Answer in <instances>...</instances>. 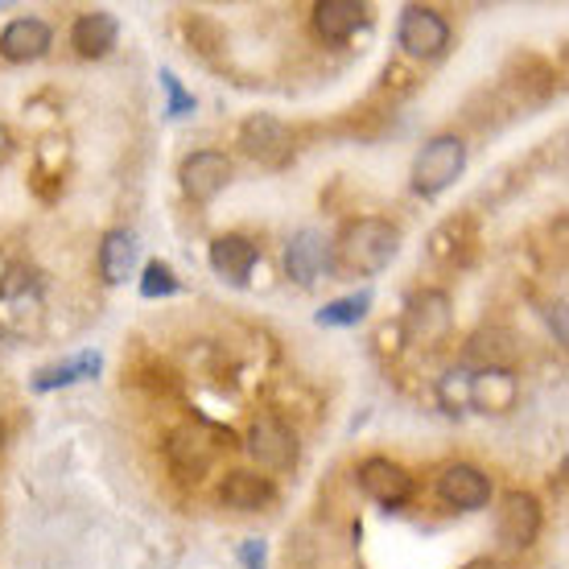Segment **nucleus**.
Masks as SVG:
<instances>
[{
    "label": "nucleus",
    "instance_id": "22",
    "mask_svg": "<svg viewBox=\"0 0 569 569\" xmlns=\"http://www.w3.org/2000/svg\"><path fill=\"white\" fill-rule=\"evenodd\" d=\"M371 310V289H359V293H347V298H335L318 310V327H359Z\"/></svg>",
    "mask_w": 569,
    "mask_h": 569
},
{
    "label": "nucleus",
    "instance_id": "1",
    "mask_svg": "<svg viewBox=\"0 0 569 569\" xmlns=\"http://www.w3.org/2000/svg\"><path fill=\"white\" fill-rule=\"evenodd\" d=\"M339 264L347 272H380L392 264V257L400 252V231L388 223V219H376V214H363V219H351L347 228L339 231Z\"/></svg>",
    "mask_w": 569,
    "mask_h": 569
},
{
    "label": "nucleus",
    "instance_id": "4",
    "mask_svg": "<svg viewBox=\"0 0 569 569\" xmlns=\"http://www.w3.org/2000/svg\"><path fill=\"white\" fill-rule=\"evenodd\" d=\"M541 503L532 491H503L499 496V508H496V532L503 545H512V549H528V545H537L541 537Z\"/></svg>",
    "mask_w": 569,
    "mask_h": 569
},
{
    "label": "nucleus",
    "instance_id": "26",
    "mask_svg": "<svg viewBox=\"0 0 569 569\" xmlns=\"http://www.w3.org/2000/svg\"><path fill=\"white\" fill-rule=\"evenodd\" d=\"M9 153H13V132L0 124V161H9Z\"/></svg>",
    "mask_w": 569,
    "mask_h": 569
},
{
    "label": "nucleus",
    "instance_id": "25",
    "mask_svg": "<svg viewBox=\"0 0 569 569\" xmlns=\"http://www.w3.org/2000/svg\"><path fill=\"white\" fill-rule=\"evenodd\" d=\"M240 557H243V566L248 569H264V541H248L240 549Z\"/></svg>",
    "mask_w": 569,
    "mask_h": 569
},
{
    "label": "nucleus",
    "instance_id": "9",
    "mask_svg": "<svg viewBox=\"0 0 569 569\" xmlns=\"http://www.w3.org/2000/svg\"><path fill=\"white\" fill-rule=\"evenodd\" d=\"M450 322H455V313H450V298H446L441 289H421V293H413L409 306H405V335L413 342L446 339Z\"/></svg>",
    "mask_w": 569,
    "mask_h": 569
},
{
    "label": "nucleus",
    "instance_id": "6",
    "mask_svg": "<svg viewBox=\"0 0 569 569\" xmlns=\"http://www.w3.org/2000/svg\"><path fill=\"white\" fill-rule=\"evenodd\" d=\"M178 182H182L186 199L190 202H211L214 194H223L231 182L228 153H219V149H199V153H190L182 161V170H178Z\"/></svg>",
    "mask_w": 569,
    "mask_h": 569
},
{
    "label": "nucleus",
    "instance_id": "14",
    "mask_svg": "<svg viewBox=\"0 0 569 569\" xmlns=\"http://www.w3.org/2000/svg\"><path fill=\"white\" fill-rule=\"evenodd\" d=\"M257 260H260V248L248 240V236L228 231V236H219V240L211 243V269L231 284L248 281L252 269H257Z\"/></svg>",
    "mask_w": 569,
    "mask_h": 569
},
{
    "label": "nucleus",
    "instance_id": "5",
    "mask_svg": "<svg viewBox=\"0 0 569 569\" xmlns=\"http://www.w3.org/2000/svg\"><path fill=\"white\" fill-rule=\"evenodd\" d=\"M397 42L405 54L413 58H438L446 46H450V26L438 9H426V4H409L400 13L397 26Z\"/></svg>",
    "mask_w": 569,
    "mask_h": 569
},
{
    "label": "nucleus",
    "instance_id": "12",
    "mask_svg": "<svg viewBox=\"0 0 569 569\" xmlns=\"http://www.w3.org/2000/svg\"><path fill=\"white\" fill-rule=\"evenodd\" d=\"M327 264H330V248L322 231H313V228L298 231V236L289 240V248H284V272L298 284H313L327 272Z\"/></svg>",
    "mask_w": 569,
    "mask_h": 569
},
{
    "label": "nucleus",
    "instance_id": "24",
    "mask_svg": "<svg viewBox=\"0 0 569 569\" xmlns=\"http://www.w3.org/2000/svg\"><path fill=\"white\" fill-rule=\"evenodd\" d=\"M161 87H166V96H170V103H166V112L170 116H186V112H194V96L186 91L182 83H178V74L170 71V67H161Z\"/></svg>",
    "mask_w": 569,
    "mask_h": 569
},
{
    "label": "nucleus",
    "instance_id": "18",
    "mask_svg": "<svg viewBox=\"0 0 569 569\" xmlns=\"http://www.w3.org/2000/svg\"><path fill=\"white\" fill-rule=\"evenodd\" d=\"M137 252H141V243L132 236L129 228H112L108 236L100 240V277L108 284H120L129 281L132 269H137Z\"/></svg>",
    "mask_w": 569,
    "mask_h": 569
},
{
    "label": "nucleus",
    "instance_id": "17",
    "mask_svg": "<svg viewBox=\"0 0 569 569\" xmlns=\"http://www.w3.org/2000/svg\"><path fill=\"white\" fill-rule=\"evenodd\" d=\"M363 21H368L363 0H322V4H313V29L327 42H347Z\"/></svg>",
    "mask_w": 569,
    "mask_h": 569
},
{
    "label": "nucleus",
    "instance_id": "13",
    "mask_svg": "<svg viewBox=\"0 0 569 569\" xmlns=\"http://www.w3.org/2000/svg\"><path fill=\"white\" fill-rule=\"evenodd\" d=\"M54 42V33L46 26L42 17H17L4 26L0 33V58H9V62H33V58H42Z\"/></svg>",
    "mask_w": 569,
    "mask_h": 569
},
{
    "label": "nucleus",
    "instance_id": "19",
    "mask_svg": "<svg viewBox=\"0 0 569 569\" xmlns=\"http://www.w3.org/2000/svg\"><path fill=\"white\" fill-rule=\"evenodd\" d=\"M116 38H120V26H116L112 13H83L71 26V46L83 58H103L112 54Z\"/></svg>",
    "mask_w": 569,
    "mask_h": 569
},
{
    "label": "nucleus",
    "instance_id": "16",
    "mask_svg": "<svg viewBox=\"0 0 569 569\" xmlns=\"http://www.w3.org/2000/svg\"><path fill=\"white\" fill-rule=\"evenodd\" d=\"M219 499L236 508V512H260L277 499V487L269 483V475H257V470H231L228 479L219 483Z\"/></svg>",
    "mask_w": 569,
    "mask_h": 569
},
{
    "label": "nucleus",
    "instance_id": "15",
    "mask_svg": "<svg viewBox=\"0 0 569 569\" xmlns=\"http://www.w3.org/2000/svg\"><path fill=\"white\" fill-rule=\"evenodd\" d=\"M462 397L475 405V409H487V413H503L516 405V376L503 368H479L467 380V392Z\"/></svg>",
    "mask_w": 569,
    "mask_h": 569
},
{
    "label": "nucleus",
    "instance_id": "11",
    "mask_svg": "<svg viewBox=\"0 0 569 569\" xmlns=\"http://www.w3.org/2000/svg\"><path fill=\"white\" fill-rule=\"evenodd\" d=\"M240 144L248 157H257L260 166H284L293 157V132L272 116H252L240 132Z\"/></svg>",
    "mask_w": 569,
    "mask_h": 569
},
{
    "label": "nucleus",
    "instance_id": "8",
    "mask_svg": "<svg viewBox=\"0 0 569 569\" xmlns=\"http://www.w3.org/2000/svg\"><path fill=\"white\" fill-rule=\"evenodd\" d=\"M248 450L264 470H289L298 462V438L281 417H257L248 429Z\"/></svg>",
    "mask_w": 569,
    "mask_h": 569
},
{
    "label": "nucleus",
    "instance_id": "10",
    "mask_svg": "<svg viewBox=\"0 0 569 569\" xmlns=\"http://www.w3.org/2000/svg\"><path fill=\"white\" fill-rule=\"evenodd\" d=\"M438 496H441L446 508H458V512H479V508L491 503V479H487L479 467H470V462H455V467L441 470Z\"/></svg>",
    "mask_w": 569,
    "mask_h": 569
},
{
    "label": "nucleus",
    "instance_id": "2",
    "mask_svg": "<svg viewBox=\"0 0 569 569\" xmlns=\"http://www.w3.org/2000/svg\"><path fill=\"white\" fill-rule=\"evenodd\" d=\"M223 446H236L231 429L207 426V421H194V426L173 429L170 441H166V458H170V470L182 479V483H202V475L211 470V462L219 458Z\"/></svg>",
    "mask_w": 569,
    "mask_h": 569
},
{
    "label": "nucleus",
    "instance_id": "7",
    "mask_svg": "<svg viewBox=\"0 0 569 569\" xmlns=\"http://www.w3.org/2000/svg\"><path fill=\"white\" fill-rule=\"evenodd\" d=\"M356 475L363 496L385 503V508H400V503H409V496H413V475L400 467V462H392V458H363Z\"/></svg>",
    "mask_w": 569,
    "mask_h": 569
},
{
    "label": "nucleus",
    "instance_id": "20",
    "mask_svg": "<svg viewBox=\"0 0 569 569\" xmlns=\"http://www.w3.org/2000/svg\"><path fill=\"white\" fill-rule=\"evenodd\" d=\"M103 359L96 351H83V356L67 359V363H58V368H46L33 376V388L38 392H54V388H71V385H83L91 376H100Z\"/></svg>",
    "mask_w": 569,
    "mask_h": 569
},
{
    "label": "nucleus",
    "instance_id": "3",
    "mask_svg": "<svg viewBox=\"0 0 569 569\" xmlns=\"http://www.w3.org/2000/svg\"><path fill=\"white\" fill-rule=\"evenodd\" d=\"M467 170V141L455 137V132H441L433 141H426V149L417 153L413 161V190L417 194H441L458 182V173Z\"/></svg>",
    "mask_w": 569,
    "mask_h": 569
},
{
    "label": "nucleus",
    "instance_id": "23",
    "mask_svg": "<svg viewBox=\"0 0 569 569\" xmlns=\"http://www.w3.org/2000/svg\"><path fill=\"white\" fill-rule=\"evenodd\" d=\"M178 293V277H173L170 264L161 260H149L141 277V298H173Z\"/></svg>",
    "mask_w": 569,
    "mask_h": 569
},
{
    "label": "nucleus",
    "instance_id": "21",
    "mask_svg": "<svg viewBox=\"0 0 569 569\" xmlns=\"http://www.w3.org/2000/svg\"><path fill=\"white\" fill-rule=\"evenodd\" d=\"M467 359L483 363V368H503L512 371L516 363V342L508 330H479L475 339L467 342Z\"/></svg>",
    "mask_w": 569,
    "mask_h": 569
},
{
    "label": "nucleus",
    "instance_id": "27",
    "mask_svg": "<svg viewBox=\"0 0 569 569\" xmlns=\"http://www.w3.org/2000/svg\"><path fill=\"white\" fill-rule=\"evenodd\" d=\"M0 438H4V426H0Z\"/></svg>",
    "mask_w": 569,
    "mask_h": 569
}]
</instances>
